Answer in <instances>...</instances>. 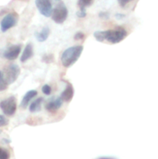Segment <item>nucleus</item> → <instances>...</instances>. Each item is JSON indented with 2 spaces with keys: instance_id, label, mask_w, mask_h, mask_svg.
<instances>
[{
  "instance_id": "24",
  "label": "nucleus",
  "mask_w": 158,
  "mask_h": 159,
  "mask_svg": "<svg viewBox=\"0 0 158 159\" xmlns=\"http://www.w3.org/2000/svg\"><path fill=\"white\" fill-rule=\"evenodd\" d=\"M108 16H109V14L107 12H101L99 13V17L102 19H108Z\"/></svg>"
},
{
  "instance_id": "26",
  "label": "nucleus",
  "mask_w": 158,
  "mask_h": 159,
  "mask_svg": "<svg viewBox=\"0 0 158 159\" xmlns=\"http://www.w3.org/2000/svg\"><path fill=\"white\" fill-rule=\"evenodd\" d=\"M116 17L118 19V20H121V19H122V18H123V17H125V15H123V14L117 13L116 15Z\"/></svg>"
},
{
  "instance_id": "25",
  "label": "nucleus",
  "mask_w": 158,
  "mask_h": 159,
  "mask_svg": "<svg viewBox=\"0 0 158 159\" xmlns=\"http://www.w3.org/2000/svg\"><path fill=\"white\" fill-rule=\"evenodd\" d=\"M129 1H131V0H118L119 5H120L121 6H122V7H123V6H125V5H126Z\"/></svg>"
},
{
  "instance_id": "22",
  "label": "nucleus",
  "mask_w": 158,
  "mask_h": 159,
  "mask_svg": "<svg viewBox=\"0 0 158 159\" xmlns=\"http://www.w3.org/2000/svg\"><path fill=\"white\" fill-rule=\"evenodd\" d=\"M85 37V34H83L82 32H77V34L74 35V40H83Z\"/></svg>"
},
{
  "instance_id": "13",
  "label": "nucleus",
  "mask_w": 158,
  "mask_h": 159,
  "mask_svg": "<svg viewBox=\"0 0 158 159\" xmlns=\"http://www.w3.org/2000/svg\"><path fill=\"white\" fill-rule=\"evenodd\" d=\"M50 34V29L47 27V26H45L43 27L40 32H37V34H35L36 38L38 40L39 42H43L48 38Z\"/></svg>"
},
{
  "instance_id": "6",
  "label": "nucleus",
  "mask_w": 158,
  "mask_h": 159,
  "mask_svg": "<svg viewBox=\"0 0 158 159\" xmlns=\"http://www.w3.org/2000/svg\"><path fill=\"white\" fill-rule=\"evenodd\" d=\"M35 4L42 15L46 17L52 16L53 7L51 0H36Z\"/></svg>"
},
{
  "instance_id": "21",
  "label": "nucleus",
  "mask_w": 158,
  "mask_h": 159,
  "mask_svg": "<svg viewBox=\"0 0 158 159\" xmlns=\"http://www.w3.org/2000/svg\"><path fill=\"white\" fill-rule=\"evenodd\" d=\"M9 153L6 150L2 151L0 154V159H9Z\"/></svg>"
},
{
  "instance_id": "16",
  "label": "nucleus",
  "mask_w": 158,
  "mask_h": 159,
  "mask_svg": "<svg viewBox=\"0 0 158 159\" xmlns=\"http://www.w3.org/2000/svg\"><path fill=\"white\" fill-rule=\"evenodd\" d=\"M94 0H78V6L80 9H85V8L91 6Z\"/></svg>"
},
{
  "instance_id": "31",
  "label": "nucleus",
  "mask_w": 158,
  "mask_h": 159,
  "mask_svg": "<svg viewBox=\"0 0 158 159\" xmlns=\"http://www.w3.org/2000/svg\"><path fill=\"white\" fill-rule=\"evenodd\" d=\"M56 1H60V0H56Z\"/></svg>"
},
{
  "instance_id": "10",
  "label": "nucleus",
  "mask_w": 158,
  "mask_h": 159,
  "mask_svg": "<svg viewBox=\"0 0 158 159\" xmlns=\"http://www.w3.org/2000/svg\"><path fill=\"white\" fill-rule=\"evenodd\" d=\"M37 95V92L36 91V90H29V91H28L23 97L21 103H20V107H21L22 109H26V107H28V105H29V102H30V101L32 100V99H33Z\"/></svg>"
},
{
  "instance_id": "27",
  "label": "nucleus",
  "mask_w": 158,
  "mask_h": 159,
  "mask_svg": "<svg viewBox=\"0 0 158 159\" xmlns=\"http://www.w3.org/2000/svg\"><path fill=\"white\" fill-rule=\"evenodd\" d=\"M3 141H6V142H5V143H6V144H8V143L10 142V141H9V140H6V139L3 140Z\"/></svg>"
},
{
  "instance_id": "4",
  "label": "nucleus",
  "mask_w": 158,
  "mask_h": 159,
  "mask_svg": "<svg viewBox=\"0 0 158 159\" xmlns=\"http://www.w3.org/2000/svg\"><path fill=\"white\" fill-rule=\"evenodd\" d=\"M0 108L7 116H12L16 111L17 104L14 96L7 98L0 102Z\"/></svg>"
},
{
  "instance_id": "29",
  "label": "nucleus",
  "mask_w": 158,
  "mask_h": 159,
  "mask_svg": "<svg viewBox=\"0 0 158 159\" xmlns=\"http://www.w3.org/2000/svg\"><path fill=\"white\" fill-rule=\"evenodd\" d=\"M2 151V148H0V154H1Z\"/></svg>"
},
{
  "instance_id": "8",
  "label": "nucleus",
  "mask_w": 158,
  "mask_h": 159,
  "mask_svg": "<svg viewBox=\"0 0 158 159\" xmlns=\"http://www.w3.org/2000/svg\"><path fill=\"white\" fill-rule=\"evenodd\" d=\"M21 51V46L20 45H12L6 50L3 52V57L8 60H15L20 54Z\"/></svg>"
},
{
  "instance_id": "2",
  "label": "nucleus",
  "mask_w": 158,
  "mask_h": 159,
  "mask_svg": "<svg viewBox=\"0 0 158 159\" xmlns=\"http://www.w3.org/2000/svg\"><path fill=\"white\" fill-rule=\"evenodd\" d=\"M68 11L64 2H60L57 5L53 10L52 20L58 24H61L66 20Z\"/></svg>"
},
{
  "instance_id": "18",
  "label": "nucleus",
  "mask_w": 158,
  "mask_h": 159,
  "mask_svg": "<svg viewBox=\"0 0 158 159\" xmlns=\"http://www.w3.org/2000/svg\"><path fill=\"white\" fill-rule=\"evenodd\" d=\"M54 60L53 54H44L43 57V61L45 63H52Z\"/></svg>"
},
{
  "instance_id": "28",
  "label": "nucleus",
  "mask_w": 158,
  "mask_h": 159,
  "mask_svg": "<svg viewBox=\"0 0 158 159\" xmlns=\"http://www.w3.org/2000/svg\"><path fill=\"white\" fill-rule=\"evenodd\" d=\"M99 159H113V158H99Z\"/></svg>"
},
{
  "instance_id": "14",
  "label": "nucleus",
  "mask_w": 158,
  "mask_h": 159,
  "mask_svg": "<svg viewBox=\"0 0 158 159\" xmlns=\"http://www.w3.org/2000/svg\"><path fill=\"white\" fill-rule=\"evenodd\" d=\"M43 102V98L40 97L38 99H37L36 100H34L33 102L31 103V105L29 106V111L31 113H34V112H39L41 109V105Z\"/></svg>"
},
{
  "instance_id": "12",
  "label": "nucleus",
  "mask_w": 158,
  "mask_h": 159,
  "mask_svg": "<svg viewBox=\"0 0 158 159\" xmlns=\"http://www.w3.org/2000/svg\"><path fill=\"white\" fill-rule=\"evenodd\" d=\"M33 45L31 43H28L25 47V49L23 51L20 60H21L22 62H26V61L30 59L33 57Z\"/></svg>"
},
{
  "instance_id": "30",
  "label": "nucleus",
  "mask_w": 158,
  "mask_h": 159,
  "mask_svg": "<svg viewBox=\"0 0 158 159\" xmlns=\"http://www.w3.org/2000/svg\"><path fill=\"white\" fill-rule=\"evenodd\" d=\"M1 132H2V130H0V134H1Z\"/></svg>"
},
{
  "instance_id": "19",
  "label": "nucleus",
  "mask_w": 158,
  "mask_h": 159,
  "mask_svg": "<svg viewBox=\"0 0 158 159\" xmlns=\"http://www.w3.org/2000/svg\"><path fill=\"white\" fill-rule=\"evenodd\" d=\"M42 92L45 95H50L51 93V87L49 85H44L42 88Z\"/></svg>"
},
{
  "instance_id": "23",
  "label": "nucleus",
  "mask_w": 158,
  "mask_h": 159,
  "mask_svg": "<svg viewBox=\"0 0 158 159\" xmlns=\"http://www.w3.org/2000/svg\"><path fill=\"white\" fill-rule=\"evenodd\" d=\"M77 16L80 18H84L86 16V11L85 9H80V11L77 12Z\"/></svg>"
},
{
  "instance_id": "7",
  "label": "nucleus",
  "mask_w": 158,
  "mask_h": 159,
  "mask_svg": "<svg viewBox=\"0 0 158 159\" xmlns=\"http://www.w3.org/2000/svg\"><path fill=\"white\" fill-rule=\"evenodd\" d=\"M17 23V16L15 13H9L2 19L1 22V30L6 32L8 30L13 27Z\"/></svg>"
},
{
  "instance_id": "3",
  "label": "nucleus",
  "mask_w": 158,
  "mask_h": 159,
  "mask_svg": "<svg viewBox=\"0 0 158 159\" xmlns=\"http://www.w3.org/2000/svg\"><path fill=\"white\" fill-rule=\"evenodd\" d=\"M127 36V32L124 28L117 27L116 30H108V35H107L106 40L109 43H117L122 41Z\"/></svg>"
},
{
  "instance_id": "1",
  "label": "nucleus",
  "mask_w": 158,
  "mask_h": 159,
  "mask_svg": "<svg viewBox=\"0 0 158 159\" xmlns=\"http://www.w3.org/2000/svg\"><path fill=\"white\" fill-rule=\"evenodd\" d=\"M83 51L82 46H74L68 48L63 52L61 55V63L65 68H69L74 65L81 54Z\"/></svg>"
},
{
  "instance_id": "5",
  "label": "nucleus",
  "mask_w": 158,
  "mask_h": 159,
  "mask_svg": "<svg viewBox=\"0 0 158 159\" xmlns=\"http://www.w3.org/2000/svg\"><path fill=\"white\" fill-rule=\"evenodd\" d=\"M20 74V69L19 68L18 65H15V64H12L9 66H8L6 68V71H5V80L6 81V82L9 84H12L15 82L17 79V78L19 77Z\"/></svg>"
},
{
  "instance_id": "9",
  "label": "nucleus",
  "mask_w": 158,
  "mask_h": 159,
  "mask_svg": "<svg viewBox=\"0 0 158 159\" xmlns=\"http://www.w3.org/2000/svg\"><path fill=\"white\" fill-rule=\"evenodd\" d=\"M74 91L72 85L69 82H67L66 88L62 93L60 98H61L62 100L65 101V102H71V99H73V96H74Z\"/></svg>"
},
{
  "instance_id": "20",
  "label": "nucleus",
  "mask_w": 158,
  "mask_h": 159,
  "mask_svg": "<svg viewBox=\"0 0 158 159\" xmlns=\"http://www.w3.org/2000/svg\"><path fill=\"white\" fill-rule=\"evenodd\" d=\"M9 123V120L6 117H5L2 115H0V127H4L6 126Z\"/></svg>"
},
{
  "instance_id": "17",
  "label": "nucleus",
  "mask_w": 158,
  "mask_h": 159,
  "mask_svg": "<svg viewBox=\"0 0 158 159\" xmlns=\"http://www.w3.org/2000/svg\"><path fill=\"white\" fill-rule=\"evenodd\" d=\"M8 88V83L5 80L4 75H3L2 72L0 71V92L4 91Z\"/></svg>"
},
{
  "instance_id": "15",
  "label": "nucleus",
  "mask_w": 158,
  "mask_h": 159,
  "mask_svg": "<svg viewBox=\"0 0 158 159\" xmlns=\"http://www.w3.org/2000/svg\"><path fill=\"white\" fill-rule=\"evenodd\" d=\"M107 35H108V30L106 31H96L94 34V38L96 40L99 42H103L104 40H106Z\"/></svg>"
},
{
  "instance_id": "11",
  "label": "nucleus",
  "mask_w": 158,
  "mask_h": 159,
  "mask_svg": "<svg viewBox=\"0 0 158 159\" xmlns=\"http://www.w3.org/2000/svg\"><path fill=\"white\" fill-rule=\"evenodd\" d=\"M62 102H63V100L61 99V98H57V99L50 101L46 105L45 108L47 111L54 112L58 110L59 108H60V107L62 106Z\"/></svg>"
}]
</instances>
